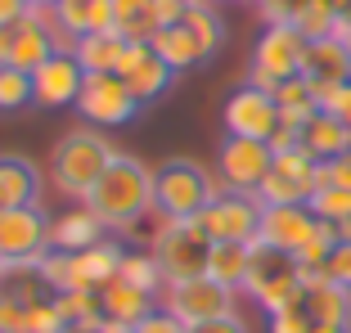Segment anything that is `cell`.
Instances as JSON below:
<instances>
[{
	"mask_svg": "<svg viewBox=\"0 0 351 333\" xmlns=\"http://www.w3.org/2000/svg\"><path fill=\"white\" fill-rule=\"evenodd\" d=\"M86 208L113 230V234H131L140 221L154 212V171L140 158L117 153L108 162V171L99 176V185L90 189Z\"/></svg>",
	"mask_w": 351,
	"mask_h": 333,
	"instance_id": "obj_1",
	"label": "cell"
},
{
	"mask_svg": "<svg viewBox=\"0 0 351 333\" xmlns=\"http://www.w3.org/2000/svg\"><path fill=\"white\" fill-rule=\"evenodd\" d=\"M113 158H117V149L99 126H77V131H68V136L54 145V158H50L54 189H59L63 198H73V203H86Z\"/></svg>",
	"mask_w": 351,
	"mask_h": 333,
	"instance_id": "obj_2",
	"label": "cell"
},
{
	"mask_svg": "<svg viewBox=\"0 0 351 333\" xmlns=\"http://www.w3.org/2000/svg\"><path fill=\"white\" fill-rule=\"evenodd\" d=\"M217 194L212 171L194 158H167L154 166V212L162 221H198Z\"/></svg>",
	"mask_w": 351,
	"mask_h": 333,
	"instance_id": "obj_3",
	"label": "cell"
},
{
	"mask_svg": "<svg viewBox=\"0 0 351 333\" xmlns=\"http://www.w3.org/2000/svg\"><path fill=\"white\" fill-rule=\"evenodd\" d=\"M243 293H248L266 315L306 302V284H302L298 261H293L289 252H279V248H266V243L252 248V266H248V284H243Z\"/></svg>",
	"mask_w": 351,
	"mask_h": 333,
	"instance_id": "obj_4",
	"label": "cell"
},
{
	"mask_svg": "<svg viewBox=\"0 0 351 333\" xmlns=\"http://www.w3.org/2000/svg\"><path fill=\"white\" fill-rule=\"evenodd\" d=\"M149 252L162 266L167 284H185L207 275V257H212V239L198 221H162L149 239Z\"/></svg>",
	"mask_w": 351,
	"mask_h": 333,
	"instance_id": "obj_5",
	"label": "cell"
},
{
	"mask_svg": "<svg viewBox=\"0 0 351 333\" xmlns=\"http://www.w3.org/2000/svg\"><path fill=\"white\" fill-rule=\"evenodd\" d=\"M306 36H302L293 23H275V27H266L257 36V45H252V86H261V90L275 95L284 82H293V77H302V68H306Z\"/></svg>",
	"mask_w": 351,
	"mask_h": 333,
	"instance_id": "obj_6",
	"label": "cell"
},
{
	"mask_svg": "<svg viewBox=\"0 0 351 333\" xmlns=\"http://www.w3.org/2000/svg\"><path fill=\"white\" fill-rule=\"evenodd\" d=\"M198 225L207 230L212 243H257V234H261V198L221 189V194L207 203V212L198 217Z\"/></svg>",
	"mask_w": 351,
	"mask_h": 333,
	"instance_id": "obj_7",
	"label": "cell"
},
{
	"mask_svg": "<svg viewBox=\"0 0 351 333\" xmlns=\"http://www.w3.org/2000/svg\"><path fill=\"white\" fill-rule=\"evenodd\" d=\"M315 189H320V162L306 149H289V153H275V166L261 180L257 198L261 208H289V203H311Z\"/></svg>",
	"mask_w": 351,
	"mask_h": 333,
	"instance_id": "obj_8",
	"label": "cell"
},
{
	"mask_svg": "<svg viewBox=\"0 0 351 333\" xmlns=\"http://www.w3.org/2000/svg\"><path fill=\"white\" fill-rule=\"evenodd\" d=\"M162 311H171L185 329H194V324H203V320L234 315V288L207 280V275L185 280V284H167L162 288Z\"/></svg>",
	"mask_w": 351,
	"mask_h": 333,
	"instance_id": "obj_9",
	"label": "cell"
},
{
	"mask_svg": "<svg viewBox=\"0 0 351 333\" xmlns=\"http://www.w3.org/2000/svg\"><path fill=\"white\" fill-rule=\"evenodd\" d=\"M77 108H82V117L90 126H126V122H135V113L145 104L135 99L131 86L117 73H95V77H86Z\"/></svg>",
	"mask_w": 351,
	"mask_h": 333,
	"instance_id": "obj_10",
	"label": "cell"
},
{
	"mask_svg": "<svg viewBox=\"0 0 351 333\" xmlns=\"http://www.w3.org/2000/svg\"><path fill=\"white\" fill-rule=\"evenodd\" d=\"M275 166V149L266 140H239L230 136L221 145V158H217V171H221V189H234V194H257L261 180L270 176Z\"/></svg>",
	"mask_w": 351,
	"mask_h": 333,
	"instance_id": "obj_11",
	"label": "cell"
},
{
	"mask_svg": "<svg viewBox=\"0 0 351 333\" xmlns=\"http://www.w3.org/2000/svg\"><path fill=\"white\" fill-rule=\"evenodd\" d=\"M226 136H239V140H266L279 131V104L275 95L261 90V86H239L234 95L226 99Z\"/></svg>",
	"mask_w": 351,
	"mask_h": 333,
	"instance_id": "obj_12",
	"label": "cell"
},
{
	"mask_svg": "<svg viewBox=\"0 0 351 333\" xmlns=\"http://www.w3.org/2000/svg\"><path fill=\"white\" fill-rule=\"evenodd\" d=\"M50 252V221L41 208H0V261H27Z\"/></svg>",
	"mask_w": 351,
	"mask_h": 333,
	"instance_id": "obj_13",
	"label": "cell"
},
{
	"mask_svg": "<svg viewBox=\"0 0 351 333\" xmlns=\"http://www.w3.org/2000/svg\"><path fill=\"white\" fill-rule=\"evenodd\" d=\"M315 230H320V217L306 208V203H289V208H261V234L257 243L266 248H279L298 257L311 239H315Z\"/></svg>",
	"mask_w": 351,
	"mask_h": 333,
	"instance_id": "obj_14",
	"label": "cell"
},
{
	"mask_svg": "<svg viewBox=\"0 0 351 333\" xmlns=\"http://www.w3.org/2000/svg\"><path fill=\"white\" fill-rule=\"evenodd\" d=\"M82 86H86V68L77 63L73 50H59L45 68L32 73V95H36V104L41 108H77L82 99Z\"/></svg>",
	"mask_w": 351,
	"mask_h": 333,
	"instance_id": "obj_15",
	"label": "cell"
},
{
	"mask_svg": "<svg viewBox=\"0 0 351 333\" xmlns=\"http://www.w3.org/2000/svg\"><path fill=\"white\" fill-rule=\"evenodd\" d=\"M117 77L131 86V95L140 99V104L162 99V95L171 90V82H176V73L162 63V54H158L154 45H126V59H122V68H117Z\"/></svg>",
	"mask_w": 351,
	"mask_h": 333,
	"instance_id": "obj_16",
	"label": "cell"
},
{
	"mask_svg": "<svg viewBox=\"0 0 351 333\" xmlns=\"http://www.w3.org/2000/svg\"><path fill=\"white\" fill-rule=\"evenodd\" d=\"M0 208H41V166L23 153H0Z\"/></svg>",
	"mask_w": 351,
	"mask_h": 333,
	"instance_id": "obj_17",
	"label": "cell"
},
{
	"mask_svg": "<svg viewBox=\"0 0 351 333\" xmlns=\"http://www.w3.org/2000/svg\"><path fill=\"white\" fill-rule=\"evenodd\" d=\"M54 23L68 41H82L90 32H113L117 27V10L113 0H59L54 5Z\"/></svg>",
	"mask_w": 351,
	"mask_h": 333,
	"instance_id": "obj_18",
	"label": "cell"
},
{
	"mask_svg": "<svg viewBox=\"0 0 351 333\" xmlns=\"http://www.w3.org/2000/svg\"><path fill=\"white\" fill-rule=\"evenodd\" d=\"M0 297H10L19 306H36V302H50L54 288L41 271V257H27V261H0Z\"/></svg>",
	"mask_w": 351,
	"mask_h": 333,
	"instance_id": "obj_19",
	"label": "cell"
},
{
	"mask_svg": "<svg viewBox=\"0 0 351 333\" xmlns=\"http://www.w3.org/2000/svg\"><path fill=\"white\" fill-rule=\"evenodd\" d=\"M122 261H126V252L117 248V239H104V243H95V248L73 252V275H77V288L104 293L108 284H117V275H122Z\"/></svg>",
	"mask_w": 351,
	"mask_h": 333,
	"instance_id": "obj_20",
	"label": "cell"
},
{
	"mask_svg": "<svg viewBox=\"0 0 351 333\" xmlns=\"http://www.w3.org/2000/svg\"><path fill=\"white\" fill-rule=\"evenodd\" d=\"M302 77H306L311 86H342V82H351V50H347V41H338V36L311 41Z\"/></svg>",
	"mask_w": 351,
	"mask_h": 333,
	"instance_id": "obj_21",
	"label": "cell"
},
{
	"mask_svg": "<svg viewBox=\"0 0 351 333\" xmlns=\"http://www.w3.org/2000/svg\"><path fill=\"white\" fill-rule=\"evenodd\" d=\"M104 239H108V225L86 203L77 212H63L59 221H50V248H59V252H82V248L104 243Z\"/></svg>",
	"mask_w": 351,
	"mask_h": 333,
	"instance_id": "obj_22",
	"label": "cell"
},
{
	"mask_svg": "<svg viewBox=\"0 0 351 333\" xmlns=\"http://www.w3.org/2000/svg\"><path fill=\"white\" fill-rule=\"evenodd\" d=\"M302 149H306L315 162H333V158L351 153V122H342V117L333 113H315L306 126H302Z\"/></svg>",
	"mask_w": 351,
	"mask_h": 333,
	"instance_id": "obj_23",
	"label": "cell"
},
{
	"mask_svg": "<svg viewBox=\"0 0 351 333\" xmlns=\"http://www.w3.org/2000/svg\"><path fill=\"white\" fill-rule=\"evenodd\" d=\"M99 302H104V320L122 324V329H135L140 320H149L158 311V293H145V288H135V284L117 280L99 293Z\"/></svg>",
	"mask_w": 351,
	"mask_h": 333,
	"instance_id": "obj_24",
	"label": "cell"
},
{
	"mask_svg": "<svg viewBox=\"0 0 351 333\" xmlns=\"http://www.w3.org/2000/svg\"><path fill=\"white\" fill-rule=\"evenodd\" d=\"M73 54L77 63L86 68V77L95 73H117L126 59V41L117 36V32H90V36H82V41H73Z\"/></svg>",
	"mask_w": 351,
	"mask_h": 333,
	"instance_id": "obj_25",
	"label": "cell"
},
{
	"mask_svg": "<svg viewBox=\"0 0 351 333\" xmlns=\"http://www.w3.org/2000/svg\"><path fill=\"white\" fill-rule=\"evenodd\" d=\"M302 306H306L311 324H342V329H351V288H342L333 280L311 284Z\"/></svg>",
	"mask_w": 351,
	"mask_h": 333,
	"instance_id": "obj_26",
	"label": "cell"
},
{
	"mask_svg": "<svg viewBox=\"0 0 351 333\" xmlns=\"http://www.w3.org/2000/svg\"><path fill=\"white\" fill-rule=\"evenodd\" d=\"M252 248H257V243H212L207 280H217V284H226V288L243 293V284H248V266H252Z\"/></svg>",
	"mask_w": 351,
	"mask_h": 333,
	"instance_id": "obj_27",
	"label": "cell"
},
{
	"mask_svg": "<svg viewBox=\"0 0 351 333\" xmlns=\"http://www.w3.org/2000/svg\"><path fill=\"white\" fill-rule=\"evenodd\" d=\"M149 45L162 54V63L171 68V73H185V68H198V63H207V59H203V45L194 41V32H189L185 23H176V27H162Z\"/></svg>",
	"mask_w": 351,
	"mask_h": 333,
	"instance_id": "obj_28",
	"label": "cell"
},
{
	"mask_svg": "<svg viewBox=\"0 0 351 333\" xmlns=\"http://www.w3.org/2000/svg\"><path fill=\"white\" fill-rule=\"evenodd\" d=\"M275 104H279V122L284 126H306L311 117L320 113V104H315V86L306 82V77H293V82H284L275 90Z\"/></svg>",
	"mask_w": 351,
	"mask_h": 333,
	"instance_id": "obj_29",
	"label": "cell"
},
{
	"mask_svg": "<svg viewBox=\"0 0 351 333\" xmlns=\"http://www.w3.org/2000/svg\"><path fill=\"white\" fill-rule=\"evenodd\" d=\"M185 27L194 32V41L203 45V59H217V50L226 45V23H221V14H217L212 0H194V5H189Z\"/></svg>",
	"mask_w": 351,
	"mask_h": 333,
	"instance_id": "obj_30",
	"label": "cell"
},
{
	"mask_svg": "<svg viewBox=\"0 0 351 333\" xmlns=\"http://www.w3.org/2000/svg\"><path fill=\"white\" fill-rule=\"evenodd\" d=\"M54 302H59L68 329H95V324H104V302H99V293H90V288L59 293Z\"/></svg>",
	"mask_w": 351,
	"mask_h": 333,
	"instance_id": "obj_31",
	"label": "cell"
},
{
	"mask_svg": "<svg viewBox=\"0 0 351 333\" xmlns=\"http://www.w3.org/2000/svg\"><path fill=\"white\" fill-rule=\"evenodd\" d=\"M117 280L135 284V288H145V293H162V288H167L162 266H158V257H154V252H126L122 275H117Z\"/></svg>",
	"mask_w": 351,
	"mask_h": 333,
	"instance_id": "obj_32",
	"label": "cell"
},
{
	"mask_svg": "<svg viewBox=\"0 0 351 333\" xmlns=\"http://www.w3.org/2000/svg\"><path fill=\"white\" fill-rule=\"evenodd\" d=\"M293 27H298L306 41H324V36H333V32H338V10H333V5H324V0H306V10L293 18Z\"/></svg>",
	"mask_w": 351,
	"mask_h": 333,
	"instance_id": "obj_33",
	"label": "cell"
},
{
	"mask_svg": "<svg viewBox=\"0 0 351 333\" xmlns=\"http://www.w3.org/2000/svg\"><path fill=\"white\" fill-rule=\"evenodd\" d=\"M311 212L320 221H329V225H342V221H351V189H338V185H320L315 194H311L306 203Z\"/></svg>",
	"mask_w": 351,
	"mask_h": 333,
	"instance_id": "obj_34",
	"label": "cell"
},
{
	"mask_svg": "<svg viewBox=\"0 0 351 333\" xmlns=\"http://www.w3.org/2000/svg\"><path fill=\"white\" fill-rule=\"evenodd\" d=\"M36 104L32 95V73H19V68H0V113H19V108Z\"/></svg>",
	"mask_w": 351,
	"mask_h": 333,
	"instance_id": "obj_35",
	"label": "cell"
},
{
	"mask_svg": "<svg viewBox=\"0 0 351 333\" xmlns=\"http://www.w3.org/2000/svg\"><path fill=\"white\" fill-rule=\"evenodd\" d=\"M315 104H320L324 113L351 122V82H342V86H315Z\"/></svg>",
	"mask_w": 351,
	"mask_h": 333,
	"instance_id": "obj_36",
	"label": "cell"
},
{
	"mask_svg": "<svg viewBox=\"0 0 351 333\" xmlns=\"http://www.w3.org/2000/svg\"><path fill=\"white\" fill-rule=\"evenodd\" d=\"M261 18H266V27H275V23H293L302 10H306V0H257Z\"/></svg>",
	"mask_w": 351,
	"mask_h": 333,
	"instance_id": "obj_37",
	"label": "cell"
},
{
	"mask_svg": "<svg viewBox=\"0 0 351 333\" xmlns=\"http://www.w3.org/2000/svg\"><path fill=\"white\" fill-rule=\"evenodd\" d=\"M315 324H311L306 306H289V311H275L270 315V333H311Z\"/></svg>",
	"mask_w": 351,
	"mask_h": 333,
	"instance_id": "obj_38",
	"label": "cell"
},
{
	"mask_svg": "<svg viewBox=\"0 0 351 333\" xmlns=\"http://www.w3.org/2000/svg\"><path fill=\"white\" fill-rule=\"evenodd\" d=\"M189 5H194V0H149V10H154V18H158V32H162V27H176V23H185Z\"/></svg>",
	"mask_w": 351,
	"mask_h": 333,
	"instance_id": "obj_39",
	"label": "cell"
},
{
	"mask_svg": "<svg viewBox=\"0 0 351 333\" xmlns=\"http://www.w3.org/2000/svg\"><path fill=\"white\" fill-rule=\"evenodd\" d=\"M324 275H329L333 284H342V288H351V243H342V239H338L333 257L324 261Z\"/></svg>",
	"mask_w": 351,
	"mask_h": 333,
	"instance_id": "obj_40",
	"label": "cell"
},
{
	"mask_svg": "<svg viewBox=\"0 0 351 333\" xmlns=\"http://www.w3.org/2000/svg\"><path fill=\"white\" fill-rule=\"evenodd\" d=\"M131 333H189V329H185L180 320H176L171 311H162V306H158V311L149 315V320H140V324H135Z\"/></svg>",
	"mask_w": 351,
	"mask_h": 333,
	"instance_id": "obj_41",
	"label": "cell"
},
{
	"mask_svg": "<svg viewBox=\"0 0 351 333\" xmlns=\"http://www.w3.org/2000/svg\"><path fill=\"white\" fill-rule=\"evenodd\" d=\"M0 333H27V306L0 297Z\"/></svg>",
	"mask_w": 351,
	"mask_h": 333,
	"instance_id": "obj_42",
	"label": "cell"
},
{
	"mask_svg": "<svg viewBox=\"0 0 351 333\" xmlns=\"http://www.w3.org/2000/svg\"><path fill=\"white\" fill-rule=\"evenodd\" d=\"M189 333H252V329H248V320L234 311V315H221V320H203V324H194Z\"/></svg>",
	"mask_w": 351,
	"mask_h": 333,
	"instance_id": "obj_43",
	"label": "cell"
},
{
	"mask_svg": "<svg viewBox=\"0 0 351 333\" xmlns=\"http://www.w3.org/2000/svg\"><path fill=\"white\" fill-rule=\"evenodd\" d=\"M32 5L27 0H0V27H14L19 18H27Z\"/></svg>",
	"mask_w": 351,
	"mask_h": 333,
	"instance_id": "obj_44",
	"label": "cell"
},
{
	"mask_svg": "<svg viewBox=\"0 0 351 333\" xmlns=\"http://www.w3.org/2000/svg\"><path fill=\"white\" fill-rule=\"evenodd\" d=\"M113 10H117V18H131V14L149 10V0H113Z\"/></svg>",
	"mask_w": 351,
	"mask_h": 333,
	"instance_id": "obj_45",
	"label": "cell"
},
{
	"mask_svg": "<svg viewBox=\"0 0 351 333\" xmlns=\"http://www.w3.org/2000/svg\"><path fill=\"white\" fill-rule=\"evenodd\" d=\"M311 333H351V329H342V324H315Z\"/></svg>",
	"mask_w": 351,
	"mask_h": 333,
	"instance_id": "obj_46",
	"label": "cell"
},
{
	"mask_svg": "<svg viewBox=\"0 0 351 333\" xmlns=\"http://www.w3.org/2000/svg\"><path fill=\"white\" fill-rule=\"evenodd\" d=\"M32 10H54V5H59V0H27Z\"/></svg>",
	"mask_w": 351,
	"mask_h": 333,
	"instance_id": "obj_47",
	"label": "cell"
}]
</instances>
